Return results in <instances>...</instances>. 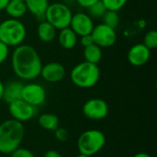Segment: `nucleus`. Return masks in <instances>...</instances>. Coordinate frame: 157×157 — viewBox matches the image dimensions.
<instances>
[{
  "label": "nucleus",
  "mask_w": 157,
  "mask_h": 157,
  "mask_svg": "<svg viewBox=\"0 0 157 157\" xmlns=\"http://www.w3.org/2000/svg\"><path fill=\"white\" fill-rule=\"evenodd\" d=\"M15 1H24V0H15Z\"/></svg>",
  "instance_id": "f704fd0d"
},
{
  "label": "nucleus",
  "mask_w": 157,
  "mask_h": 157,
  "mask_svg": "<svg viewBox=\"0 0 157 157\" xmlns=\"http://www.w3.org/2000/svg\"><path fill=\"white\" fill-rule=\"evenodd\" d=\"M144 45L148 49L153 50L157 47V31L155 29H151L146 32L144 38Z\"/></svg>",
  "instance_id": "5701e85b"
},
{
  "label": "nucleus",
  "mask_w": 157,
  "mask_h": 157,
  "mask_svg": "<svg viewBox=\"0 0 157 157\" xmlns=\"http://www.w3.org/2000/svg\"><path fill=\"white\" fill-rule=\"evenodd\" d=\"M3 92H4V84L0 80V100H2L3 98Z\"/></svg>",
  "instance_id": "473e14b6"
},
{
  "label": "nucleus",
  "mask_w": 157,
  "mask_h": 157,
  "mask_svg": "<svg viewBox=\"0 0 157 157\" xmlns=\"http://www.w3.org/2000/svg\"><path fill=\"white\" fill-rule=\"evenodd\" d=\"M101 18L105 25L112 29H116L120 24V16L118 14V11L107 10Z\"/></svg>",
  "instance_id": "412c9836"
},
{
  "label": "nucleus",
  "mask_w": 157,
  "mask_h": 157,
  "mask_svg": "<svg viewBox=\"0 0 157 157\" xmlns=\"http://www.w3.org/2000/svg\"><path fill=\"white\" fill-rule=\"evenodd\" d=\"M38 123L40 128L48 132H54L59 127V118L53 113H43L39 117Z\"/></svg>",
  "instance_id": "6ab92c4d"
},
{
  "label": "nucleus",
  "mask_w": 157,
  "mask_h": 157,
  "mask_svg": "<svg viewBox=\"0 0 157 157\" xmlns=\"http://www.w3.org/2000/svg\"><path fill=\"white\" fill-rule=\"evenodd\" d=\"M129 63L136 67L144 65L151 57V50L148 49L144 43H138L133 45L128 52Z\"/></svg>",
  "instance_id": "ddd939ff"
},
{
  "label": "nucleus",
  "mask_w": 157,
  "mask_h": 157,
  "mask_svg": "<svg viewBox=\"0 0 157 157\" xmlns=\"http://www.w3.org/2000/svg\"><path fill=\"white\" fill-rule=\"evenodd\" d=\"M14 74L22 80H33L40 75L42 62L38 52L30 45L21 44L15 47L11 55Z\"/></svg>",
  "instance_id": "f257e3e1"
},
{
  "label": "nucleus",
  "mask_w": 157,
  "mask_h": 157,
  "mask_svg": "<svg viewBox=\"0 0 157 157\" xmlns=\"http://www.w3.org/2000/svg\"><path fill=\"white\" fill-rule=\"evenodd\" d=\"M106 11H107V8L101 0L96 2L95 4H93L91 6L87 8L88 16L91 17H95V18H101L106 13Z\"/></svg>",
  "instance_id": "4be33fe9"
},
{
  "label": "nucleus",
  "mask_w": 157,
  "mask_h": 157,
  "mask_svg": "<svg viewBox=\"0 0 157 157\" xmlns=\"http://www.w3.org/2000/svg\"><path fill=\"white\" fill-rule=\"evenodd\" d=\"M10 0H0V10H4Z\"/></svg>",
  "instance_id": "2f4dec72"
},
{
  "label": "nucleus",
  "mask_w": 157,
  "mask_h": 157,
  "mask_svg": "<svg viewBox=\"0 0 157 157\" xmlns=\"http://www.w3.org/2000/svg\"><path fill=\"white\" fill-rule=\"evenodd\" d=\"M107 10L119 11L121 10L128 2V0H101Z\"/></svg>",
  "instance_id": "b1692460"
},
{
  "label": "nucleus",
  "mask_w": 157,
  "mask_h": 157,
  "mask_svg": "<svg viewBox=\"0 0 157 157\" xmlns=\"http://www.w3.org/2000/svg\"><path fill=\"white\" fill-rule=\"evenodd\" d=\"M77 157H91V156H88V155H82V154H79V155Z\"/></svg>",
  "instance_id": "72a5a7b5"
},
{
  "label": "nucleus",
  "mask_w": 157,
  "mask_h": 157,
  "mask_svg": "<svg viewBox=\"0 0 157 157\" xmlns=\"http://www.w3.org/2000/svg\"><path fill=\"white\" fill-rule=\"evenodd\" d=\"M94 43V40H93V38L91 36V34H87V35H84V36H81L80 37V44L85 48V47H87L91 44Z\"/></svg>",
  "instance_id": "cd10ccee"
},
{
  "label": "nucleus",
  "mask_w": 157,
  "mask_h": 157,
  "mask_svg": "<svg viewBox=\"0 0 157 157\" xmlns=\"http://www.w3.org/2000/svg\"><path fill=\"white\" fill-rule=\"evenodd\" d=\"M27 10L38 18L44 17V14L50 5L49 0H24Z\"/></svg>",
  "instance_id": "f3484780"
},
{
  "label": "nucleus",
  "mask_w": 157,
  "mask_h": 157,
  "mask_svg": "<svg viewBox=\"0 0 157 157\" xmlns=\"http://www.w3.org/2000/svg\"><path fill=\"white\" fill-rule=\"evenodd\" d=\"M106 144L105 134L97 129L85 131L77 140V149L80 154L93 156L99 153Z\"/></svg>",
  "instance_id": "39448f33"
},
{
  "label": "nucleus",
  "mask_w": 157,
  "mask_h": 157,
  "mask_svg": "<svg viewBox=\"0 0 157 157\" xmlns=\"http://www.w3.org/2000/svg\"><path fill=\"white\" fill-rule=\"evenodd\" d=\"M27 29L25 25L16 18H7L0 23V41L8 47H17L26 39Z\"/></svg>",
  "instance_id": "20e7f679"
},
{
  "label": "nucleus",
  "mask_w": 157,
  "mask_h": 157,
  "mask_svg": "<svg viewBox=\"0 0 157 157\" xmlns=\"http://www.w3.org/2000/svg\"><path fill=\"white\" fill-rule=\"evenodd\" d=\"M99 0H76L77 4L85 8H88L89 6H91L93 4H95L96 2H98Z\"/></svg>",
  "instance_id": "c85d7f7f"
},
{
  "label": "nucleus",
  "mask_w": 157,
  "mask_h": 157,
  "mask_svg": "<svg viewBox=\"0 0 157 157\" xmlns=\"http://www.w3.org/2000/svg\"><path fill=\"white\" fill-rule=\"evenodd\" d=\"M94 26L95 25L92 20V17H89L88 14L79 12L76 14H73L69 28L78 37H81L84 35L91 34Z\"/></svg>",
  "instance_id": "9b49d317"
},
{
  "label": "nucleus",
  "mask_w": 157,
  "mask_h": 157,
  "mask_svg": "<svg viewBox=\"0 0 157 157\" xmlns=\"http://www.w3.org/2000/svg\"><path fill=\"white\" fill-rule=\"evenodd\" d=\"M10 157H35V155L30 150L19 146L10 154Z\"/></svg>",
  "instance_id": "a878e982"
},
{
  "label": "nucleus",
  "mask_w": 157,
  "mask_h": 157,
  "mask_svg": "<svg viewBox=\"0 0 157 157\" xmlns=\"http://www.w3.org/2000/svg\"><path fill=\"white\" fill-rule=\"evenodd\" d=\"M9 56V47L0 41V64L5 63Z\"/></svg>",
  "instance_id": "bb28decb"
},
{
  "label": "nucleus",
  "mask_w": 157,
  "mask_h": 157,
  "mask_svg": "<svg viewBox=\"0 0 157 157\" xmlns=\"http://www.w3.org/2000/svg\"><path fill=\"white\" fill-rule=\"evenodd\" d=\"M4 10L6 11V13L8 15L10 18H16V19H19L20 17H24L28 12L24 1H15V0H10Z\"/></svg>",
  "instance_id": "a211bd4d"
},
{
  "label": "nucleus",
  "mask_w": 157,
  "mask_h": 157,
  "mask_svg": "<svg viewBox=\"0 0 157 157\" xmlns=\"http://www.w3.org/2000/svg\"><path fill=\"white\" fill-rule=\"evenodd\" d=\"M132 157H152L149 154L144 153V152H139L137 154H135Z\"/></svg>",
  "instance_id": "7c9ffc66"
},
{
  "label": "nucleus",
  "mask_w": 157,
  "mask_h": 157,
  "mask_svg": "<svg viewBox=\"0 0 157 157\" xmlns=\"http://www.w3.org/2000/svg\"><path fill=\"white\" fill-rule=\"evenodd\" d=\"M53 132H54L55 139L58 142H60V143L67 142V140L69 138V133H68V131L66 129L62 128V127H58Z\"/></svg>",
  "instance_id": "393cba45"
},
{
  "label": "nucleus",
  "mask_w": 157,
  "mask_h": 157,
  "mask_svg": "<svg viewBox=\"0 0 157 157\" xmlns=\"http://www.w3.org/2000/svg\"><path fill=\"white\" fill-rule=\"evenodd\" d=\"M72 16V10L67 5L61 2H55L49 5L44 14V18L56 29L60 30L70 26Z\"/></svg>",
  "instance_id": "423d86ee"
},
{
  "label": "nucleus",
  "mask_w": 157,
  "mask_h": 157,
  "mask_svg": "<svg viewBox=\"0 0 157 157\" xmlns=\"http://www.w3.org/2000/svg\"><path fill=\"white\" fill-rule=\"evenodd\" d=\"M73 84L80 88H91L95 86L100 78V70L98 64L82 62L76 64L70 74Z\"/></svg>",
  "instance_id": "7ed1b4c3"
},
{
  "label": "nucleus",
  "mask_w": 157,
  "mask_h": 157,
  "mask_svg": "<svg viewBox=\"0 0 157 157\" xmlns=\"http://www.w3.org/2000/svg\"><path fill=\"white\" fill-rule=\"evenodd\" d=\"M43 157H63V155L56 150H49L44 154Z\"/></svg>",
  "instance_id": "c756f323"
},
{
  "label": "nucleus",
  "mask_w": 157,
  "mask_h": 157,
  "mask_svg": "<svg viewBox=\"0 0 157 157\" xmlns=\"http://www.w3.org/2000/svg\"><path fill=\"white\" fill-rule=\"evenodd\" d=\"M57 34V29L46 20L41 21L37 27V35L38 38L43 42L52 41Z\"/></svg>",
  "instance_id": "dca6fc26"
},
{
  "label": "nucleus",
  "mask_w": 157,
  "mask_h": 157,
  "mask_svg": "<svg viewBox=\"0 0 157 157\" xmlns=\"http://www.w3.org/2000/svg\"><path fill=\"white\" fill-rule=\"evenodd\" d=\"M94 43L100 48H109L115 44L117 40V33L115 29H112L104 23L94 26L91 32Z\"/></svg>",
  "instance_id": "1a4fd4ad"
},
{
  "label": "nucleus",
  "mask_w": 157,
  "mask_h": 157,
  "mask_svg": "<svg viewBox=\"0 0 157 157\" xmlns=\"http://www.w3.org/2000/svg\"><path fill=\"white\" fill-rule=\"evenodd\" d=\"M25 136V127L20 121L9 119L0 123V154L10 155L18 148Z\"/></svg>",
  "instance_id": "f03ea898"
},
{
  "label": "nucleus",
  "mask_w": 157,
  "mask_h": 157,
  "mask_svg": "<svg viewBox=\"0 0 157 157\" xmlns=\"http://www.w3.org/2000/svg\"><path fill=\"white\" fill-rule=\"evenodd\" d=\"M66 75V70L63 64L57 62L48 63L41 67L40 76L48 83L61 82Z\"/></svg>",
  "instance_id": "f8f14e48"
},
{
  "label": "nucleus",
  "mask_w": 157,
  "mask_h": 157,
  "mask_svg": "<svg viewBox=\"0 0 157 157\" xmlns=\"http://www.w3.org/2000/svg\"><path fill=\"white\" fill-rule=\"evenodd\" d=\"M109 105L102 98H90L85 102L82 111L85 117L92 121H100L109 115Z\"/></svg>",
  "instance_id": "0eeeda50"
},
{
  "label": "nucleus",
  "mask_w": 157,
  "mask_h": 157,
  "mask_svg": "<svg viewBox=\"0 0 157 157\" xmlns=\"http://www.w3.org/2000/svg\"><path fill=\"white\" fill-rule=\"evenodd\" d=\"M84 58L86 62L98 64L102 59V50L99 46L93 43L84 48Z\"/></svg>",
  "instance_id": "aec40b11"
},
{
  "label": "nucleus",
  "mask_w": 157,
  "mask_h": 157,
  "mask_svg": "<svg viewBox=\"0 0 157 157\" xmlns=\"http://www.w3.org/2000/svg\"><path fill=\"white\" fill-rule=\"evenodd\" d=\"M8 111L11 119L22 123L31 120L37 114V108L19 98L8 104Z\"/></svg>",
  "instance_id": "6e6552de"
},
{
  "label": "nucleus",
  "mask_w": 157,
  "mask_h": 157,
  "mask_svg": "<svg viewBox=\"0 0 157 157\" xmlns=\"http://www.w3.org/2000/svg\"><path fill=\"white\" fill-rule=\"evenodd\" d=\"M46 96L47 95L45 88L40 84L29 83L23 86L21 92V99L36 108L45 102Z\"/></svg>",
  "instance_id": "9d476101"
},
{
  "label": "nucleus",
  "mask_w": 157,
  "mask_h": 157,
  "mask_svg": "<svg viewBox=\"0 0 157 157\" xmlns=\"http://www.w3.org/2000/svg\"><path fill=\"white\" fill-rule=\"evenodd\" d=\"M57 38L60 46L65 50H71L75 48L78 41V36L69 27L60 29Z\"/></svg>",
  "instance_id": "2eb2a0df"
},
{
  "label": "nucleus",
  "mask_w": 157,
  "mask_h": 157,
  "mask_svg": "<svg viewBox=\"0 0 157 157\" xmlns=\"http://www.w3.org/2000/svg\"><path fill=\"white\" fill-rule=\"evenodd\" d=\"M23 84L18 81H12L4 85L3 98L4 101L7 104L21 98V92L23 88Z\"/></svg>",
  "instance_id": "4468645a"
}]
</instances>
